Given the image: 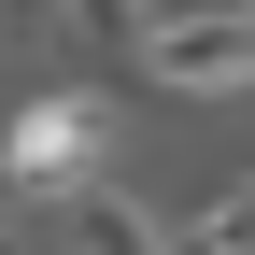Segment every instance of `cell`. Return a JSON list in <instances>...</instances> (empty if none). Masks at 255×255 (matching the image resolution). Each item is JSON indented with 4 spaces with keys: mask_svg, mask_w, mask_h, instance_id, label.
Returning <instances> with one entry per match:
<instances>
[{
    "mask_svg": "<svg viewBox=\"0 0 255 255\" xmlns=\"http://www.w3.org/2000/svg\"><path fill=\"white\" fill-rule=\"evenodd\" d=\"M100 156H114V100L43 85V100L0 114V199H71V184H100Z\"/></svg>",
    "mask_w": 255,
    "mask_h": 255,
    "instance_id": "cell-1",
    "label": "cell"
},
{
    "mask_svg": "<svg viewBox=\"0 0 255 255\" xmlns=\"http://www.w3.org/2000/svg\"><path fill=\"white\" fill-rule=\"evenodd\" d=\"M241 227H255V184H213V199L170 227V255H241Z\"/></svg>",
    "mask_w": 255,
    "mask_h": 255,
    "instance_id": "cell-3",
    "label": "cell"
},
{
    "mask_svg": "<svg viewBox=\"0 0 255 255\" xmlns=\"http://www.w3.org/2000/svg\"><path fill=\"white\" fill-rule=\"evenodd\" d=\"M114 43L142 57V85H170V100H241L255 85V14L241 0H213V14H114Z\"/></svg>",
    "mask_w": 255,
    "mask_h": 255,
    "instance_id": "cell-2",
    "label": "cell"
}]
</instances>
